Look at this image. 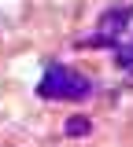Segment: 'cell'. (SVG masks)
<instances>
[{
	"mask_svg": "<svg viewBox=\"0 0 133 147\" xmlns=\"http://www.w3.org/2000/svg\"><path fill=\"white\" fill-rule=\"evenodd\" d=\"M37 96L41 99H85V96H93V81L85 74H78L74 66L52 63L37 81Z\"/></svg>",
	"mask_w": 133,
	"mask_h": 147,
	"instance_id": "cell-1",
	"label": "cell"
},
{
	"mask_svg": "<svg viewBox=\"0 0 133 147\" xmlns=\"http://www.w3.org/2000/svg\"><path fill=\"white\" fill-rule=\"evenodd\" d=\"M133 22V4H126V7H111V11H104V18H100V30L96 33H104V37H122V30Z\"/></svg>",
	"mask_w": 133,
	"mask_h": 147,
	"instance_id": "cell-2",
	"label": "cell"
},
{
	"mask_svg": "<svg viewBox=\"0 0 133 147\" xmlns=\"http://www.w3.org/2000/svg\"><path fill=\"white\" fill-rule=\"evenodd\" d=\"M63 132H67L70 140H81V136L93 132V118H89V114H70L67 125H63Z\"/></svg>",
	"mask_w": 133,
	"mask_h": 147,
	"instance_id": "cell-3",
	"label": "cell"
},
{
	"mask_svg": "<svg viewBox=\"0 0 133 147\" xmlns=\"http://www.w3.org/2000/svg\"><path fill=\"white\" fill-rule=\"evenodd\" d=\"M122 40H115V37H104V33H93V37H81L74 48H118Z\"/></svg>",
	"mask_w": 133,
	"mask_h": 147,
	"instance_id": "cell-4",
	"label": "cell"
},
{
	"mask_svg": "<svg viewBox=\"0 0 133 147\" xmlns=\"http://www.w3.org/2000/svg\"><path fill=\"white\" fill-rule=\"evenodd\" d=\"M115 63H118L122 70H133V40H126V44L115 48Z\"/></svg>",
	"mask_w": 133,
	"mask_h": 147,
	"instance_id": "cell-5",
	"label": "cell"
}]
</instances>
